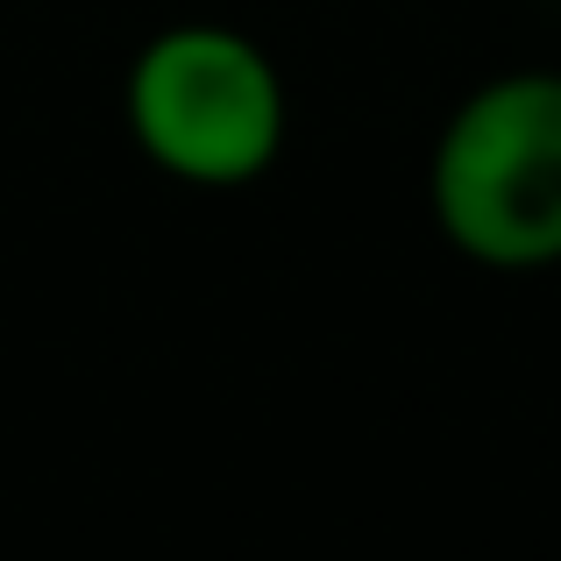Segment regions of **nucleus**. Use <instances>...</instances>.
Listing matches in <instances>:
<instances>
[{"label": "nucleus", "instance_id": "f257e3e1", "mask_svg": "<svg viewBox=\"0 0 561 561\" xmlns=\"http://www.w3.org/2000/svg\"><path fill=\"white\" fill-rule=\"evenodd\" d=\"M426 206L440 242L483 271L561 263V71L483 79L434 136Z\"/></svg>", "mask_w": 561, "mask_h": 561}, {"label": "nucleus", "instance_id": "f03ea898", "mask_svg": "<svg viewBox=\"0 0 561 561\" xmlns=\"http://www.w3.org/2000/svg\"><path fill=\"white\" fill-rule=\"evenodd\" d=\"M136 150L164 179L234 192L277 164L291 100L271 50L228 22H171L136 50L122 79Z\"/></svg>", "mask_w": 561, "mask_h": 561}]
</instances>
